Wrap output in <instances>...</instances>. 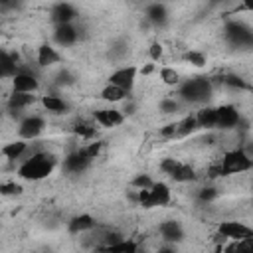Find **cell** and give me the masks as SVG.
<instances>
[{
    "mask_svg": "<svg viewBox=\"0 0 253 253\" xmlns=\"http://www.w3.org/2000/svg\"><path fill=\"white\" fill-rule=\"evenodd\" d=\"M215 115H217V123L215 126H221V128H231L239 123V113L235 107L231 105H223V107H217L215 109Z\"/></svg>",
    "mask_w": 253,
    "mask_h": 253,
    "instance_id": "30bf717a",
    "label": "cell"
},
{
    "mask_svg": "<svg viewBox=\"0 0 253 253\" xmlns=\"http://www.w3.org/2000/svg\"><path fill=\"white\" fill-rule=\"evenodd\" d=\"M32 103H34V95L32 93H18V91H14L10 95V99H8L10 111H20V109H24V107H28Z\"/></svg>",
    "mask_w": 253,
    "mask_h": 253,
    "instance_id": "44dd1931",
    "label": "cell"
},
{
    "mask_svg": "<svg viewBox=\"0 0 253 253\" xmlns=\"http://www.w3.org/2000/svg\"><path fill=\"white\" fill-rule=\"evenodd\" d=\"M99 253H101V251H99Z\"/></svg>",
    "mask_w": 253,
    "mask_h": 253,
    "instance_id": "ee69618b",
    "label": "cell"
},
{
    "mask_svg": "<svg viewBox=\"0 0 253 253\" xmlns=\"http://www.w3.org/2000/svg\"><path fill=\"white\" fill-rule=\"evenodd\" d=\"M134 188H138V190H148L154 182H152V178L148 176V174H138V176H134L132 178V182H130Z\"/></svg>",
    "mask_w": 253,
    "mask_h": 253,
    "instance_id": "4dcf8cb0",
    "label": "cell"
},
{
    "mask_svg": "<svg viewBox=\"0 0 253 253\" xmlns=\"http://www.w3.org/2000/svg\"><path fill=\"white\" fill-rule=\"evenodd\" d=\"M196 123H198V126H204V128H211V126H215V123H217L215 109H211V107L202 109V111L196 115Z\"/></svg>",
    "mask_w": 253,
    "mask_h": 253,
    "instance_id": "603a6c76",
    "label": "cell"
},
{
    "mask_svg": "<svg viewBox=\"0 0 253 253\" xmlns=\"http://www.w3.org/2000/svg\"><path fill=\"white\" fill-rule=\"evenodd\" d=\"M160 132H162V136H176V125H166Z\"/></svg>",
    "mask_w": 253,
    "mask_h": 253,
    "instance_id": "60d3db41",
    "label": "cell"
},
{
    "mask_svg": "<svg viewBox=\"0 0 253 253\" xmlns=\"http://www.w3.org/2000/svg\"><path fill=\"white\" fill-rule=\"evenodd\" d=\"M134 77H136V67L128 65V67H121V69L113 71L111 77H109V83L128 93L132 89V85H134Z\"/></svg>",
    "mask_w": 253,
    "mask_h": 253,
    "instance_id": "8992f818",
    "label": "cell"
},
{
    "mask_svg": "<svg viewBox=\"0 0 253 253\" xmlns=\"http://www.w3.org/2000/svg\"><path fill=\"white\" fill-rule=\"evenodd\" d=\"M160 79H162L166 85H178V83H180V75H178V71H174L172 67H162V69H160Z\"/></svg>",
    "mask_w": 253,
    "mask_h": 253,
    "instance_id": "f1b7e54d",
    "label": "cell"
},
{
    "mask_svg": "<svg viewBox=\"0 0 253 253\" xmlns=\"http://www.w3.org/2000/svg\"><path fill=\"white\" fill-rule=\"evenodd\" d=\"M221 81H223L227 87H233V89H247V83H245L239 75H225Z\"/></svg>",
    "mask_w": 253,
    "mask_h": 253,
    "instance_id": "1f68e13d",
    "label": "cell"
},
{
    "mask_svg": "<svg viewBox=\"0 0 253 253\" xmlns=\"http://www.w3.org/2000/svg\"><path fill=\"white\" fill-rule=\"evenodd\" d=\"M42 103H43V107L49 111V113H67V103L63 101V99H59V97H55V95H43L42 97Z\"/></svg>",
    "mask_w": 253,
    "mask_h": 253,
    "instance_id": "7402d4cb",
    "label": "cell"
},
{
    "mask_svg": "<svg viewBox=\"0 0 253 253\" xmlns=\"http://www.w3.org/2000/svg\"><path fill=\"white\" fill-rule=\"evenodd\" d=\"M148 53H150V57H152L154 61H158V59L162 57V45H160V43H152Z\"/></svg>",
    "mask_w": 253,
    "mask_h": 253,
    "instance_id": "ab89813d",
    "label": "cell"
},
{
    "mask_svg": "<svg viewBox=\"0 0 253 253\" xmlns=\"http://www.w3.org/2000/svg\"><path fill=\"white\" fill-rule=\"evenodd\" d=\"M95 225V219L89 215V213H81V215H75L71 221H69V231L71 233H81V231H87Z\"/></svg>",
    "mask_w": 253,
    "mask_h": 253,
    "instance_id": "ffe728a7",
    "label": "cell"
},
{
    "mask_svg": "<svg viewBox=\"0 0 253 253\" xmlns=\"http://www.w3.org/2000/svg\"><path fill=\"white\" fill-rule=\"evenodd\" d=\"M57 61H59V53H57L51 45H47V43L40 45V49H38V63H40L42 67L53 65V63H57Z\"/></svg>",
    "mask_w": 253,
    "mask_h": 253,
    "instance_id": "d6986e66",
    "label": "cell"
},
{
    "mask_svg": "<svg viewBox=\"0 0 253 253\" xmlns=\"http://www.w3.org/2000/svg\"><path fill=\"white\" fill-rule=\"evenodd\" d=\"M38 87H40V83L32 73H18L14 77V91H18V93H34V91H38Z\"/></svg>",
    "mask_w": 253,
    "mask_h": 253,
    "instance_id": "8fae6325",
    "label": "cell"
},
{
    "mask_svg": "<svg viewBox=\"0 0 253 253\" xmlns=\"http://www.w3.org/2000/svg\"><path fill=\"white\" fill-rule=\"evenodd\" d=\"M196 126H198L196 117H186L182 123L176 125V136H186V134H190Z\"/></svg>",
    "mask_w": 253,
    "mask_h": 253,
    "instance_id": "83f0119b",
    "label": "cell"
},
{
    "mask_svg": "<svg viewBox=\"0 0 253 253\" xmlns=\"http://www.w3.org/2000/svg\"><path fill=\"white\" fill-rule=\"evenodd\" d=\"M101 146H103V142H91V144H89L87 148H83V150H85V152H87V156H89V158L93 160V158H95V156L99 154Z\"/></svg>",
    "mask_w": 253,
    "mask_h": 253,
    "instance_id": "74e56055",
    "label": "cell"
},
{
    "mask_svg": "<svg viewBox=\"0 0 253 253\" xmlns=\"http://www.w3.org/2000/svg\"><path fill=\"white\" fill-rule=\"evenodd\" d=\"M184 59H186L188 63L196 65V67L206 65V55H204V53H200V51H186V53H184Z\"/></svg>",
    "mask_w": 253,
    "mask_h": 253,
    "instance_id": "f546056e",
    "label": "cell"
},
{
    "mask_svg": "<svg viewBox=\"0 0 253 253\" xmlns=\"http://www.w3.org/2000/svg\"><path fill=\"white\" fill-rule=\"evenodd\" d=\"M26 152H28V142H26V140H14V142H8V144L2 146V154H4L8 160L22 158Z\"/></svg>",
    "mask_w": 253,
    "mask_h": 253,
    "instance_id": "e0dca14e",
    "label": "cell"
},
{
    "mask_svg": "<svg viewBox=\"0 0 253 253\" xmlns=\"http://www.w3.org/2000/svg\"><path fill=\"white\" fill-rule=\"evenodd\" d=\"M16 55H10L8 51H0V77H16L18 75V63Z\"/></svg>",
    "mask_w": 253,
    "mask_h": 253,
    "instance_id": "9a60e30c",
    "label": "cell"
},
{
    "mask_svg": "<svg viewBox=\"0 0 253 253\" xmlns=\"http://www.w3.org/2000/svg\"><path fill=\"white\" fill-rule=\"evenodd\" d=\"M146 18H148L152 24L162 26V24L166 22V8H164V4H150V6L146 8Z\"/></svg>",
    "mask_w": 253,
    "mask_h": 253,
    "instance_id": "d4e9b609",
    "label": "cell"
},
{
    "mask_svg": "<svg viewBox=\"0 0 253 253\" xmlns=\"http://www.w3.org/2000/svg\"><path fill=\"white\" fill-rule=\"evenodd\" d=\"M180 95H182V99H186L190 103H204L211 95V81L206 77L188 79L180 85Z\"/></svg>",
    "mask_w": 253,
    "mask_h": 253,
    "instance_id": "7a4b0ae2",
    "label": "cell"
},
{
    "mask_svg": "<svg viewBox=\"0 0 253 253\" xmlns=\"http://www.w3.org/2000/svg\"><path fill=\"white\" fill-rule=\"evenodd\" d=\"M53 38L59 45H71L77 42V30L71 24H59L53 32Z\"/></svg>",
    "mask_w": 253,
    "mask_h": 253,
    "instance_id": "7c38bea8",
    "label": "cell"
},
{
    "mask_svg": "<svg viewBox=\"0 0 253 253\" xmlns=\"http://www.w3.org/2000/svg\"><path fill=\"white\" fill-rule=\"evenodd\" d=\"M51 16H53V20L57 22V26H59V24H69V22L75 18V8H73L71 4H67V2H59V4L53 6Z\"/></svg>",
    "mask_w": 253,
    "mask_h": 253,
    "instance_id": "2e32d148",
    "label": "cell"
},
{
    "mask_svg": "<svg viewBox=\"0 0 253 253\" xmlns=\"http://www.w3.org/2000/svg\"><path fill=\"white\" fill-rule=\"evenodd\" d=\"M160 233H162V237H164L168 243L182 241V237H184V231H182L180 223L174 221V219H168V221L160 223Z\"/></svg>",
    "mask_w": 253,
    "mask_h": 253,
    "instance_id": "5bb4252c",
    "label": "cell"
},
{
    "mask_svg": "<svg viewBox=\"0 0 253 253\" xmlns=\"http://www.w3.org/2000/svg\"><path fill=\"white\" fill-rule=\"evenodd\" d=\"M178 164H180V162H178L176 158H164V160L160 162V170H162V172H166V174L170 176V174L178 168Z\"/></svg>",
    "mask_w": 253,
    "mask_h": 253,
    "instance_id": "e575fe53",
    "label": "cell"
},
{
    "mask_svg": "<svg viewBox=\"0 0 253 253\" xmlns=\"http://www.w3.org/2000/svg\"><path fill=\"white\" fill-rule=\"evenodd\" d=\"M223 251H225V253H253V237L235 239V241H231Z\"/></svg>",
    "mask_w": 253,
    "mask_h": 253,
    "instance_id": "cb8c5ba5",
    "label": "cell"
},
{
    "mask_svg": "<svg viewBox=\"0 0 253 253\" xmlns=\"http://www.w3.org/2000/svg\"><path fill=\"white\" fill-rule=\"evenodd\" d=\"M170 202V188L164 182H154L148 188V208L166 206Z\"/></svg>",
    "mask_w": 253,
    "mask_h": 253,
    "instance_id": "9c48e42d",
    "label": "cell"
},
{
    "mask_svg": "<svg viewBox=\"0 0 253 253\" xmlns=\"http://www.w3.org/2000/svg\"><path fill=\"white\" fill-rule=\"evenodd\" d=\"M123 113L121 111H115V109H101V111H95V121L103 126H117L123 123Z\"/></svg>",
    "mask_w": 253,
    "mask_h": 253,
    "instance_id": "4fadbf2b",
    "label": "cell"
},
{
    "mask_svg": "<svg viewBox=\"0 0 253 253\" xmlns=\"http://www.w3.org/2000/svg\"><path fill=\"white\" fill-rule=\"evenodd\" d=\"M152 69H154L152 63H148V65H144V67L140 69V73H142V75H148V73H152Z\"/></svg>",
    "mask_w": 253,
    "mask_h": 253,
    "instance_id": "b9f144b4",
    "label": "cell"
},
{
    "mask_svg": "<svg viewBox=\"0 0 253 253\" xmlns=\"http://www.w3.org/2000/svg\"><path fill=\"white\" fill-rule=\"evenodd\" d=\"M43 126H45V121L42 117H28L20 123V128H18L20 138L22 140H34L42 134Z\"/></svg>",
    "mask_w": 253,
    "mask_h": 253,
    "instance_id": "52a82bcc",
    "label": "cell"
},
{
    "mask_svg": "<svg viewBox=\"0 0 253 253\" xmlns=\"http://www.w3.org/2000/svg\"><path fill=\"white\" fill-rule=\"evenodd\" d=\"M219 235L235 241V239H245V237H253V229L241 221H221L219 223Z\"/></svg>",
    "mask_w": 253,
    "mask_h": 253,
    "instance_id": "277c9868",
    "label": "cell"
},
{
    "mask_svg": "<svg viewBox=\"0 0 253 253\" xmlns=\"http://www.w3.org/2000/svg\"><path fill=\"white\" fill-rule=\"evenodd\" d=\"M89 164H91V158L87 156V152H85L83 148L71 152V154L63 160V168H65V172H69V174H79V172H83Z\"/></svg>",
    "mask_w": 253,
    "mask_h": 253,
    "instance_id": "ba28073f",
    "label": "cell"
},
{
    "mask_svg": "<svg viewBox=\"0 0 253 253\" xmlns=\"http://www.w3.org/2000/svg\"><path fill=\"white\" fill-rule=\"evenodd\" d=\"M101 97L105 99V101H111V103H117V101H123L125 97H126V91H123V89H119V87H115V85H107L103 91H101Z\"/></svg>",
    "mask_w": 253,
    "mask_h": 253,
    "instance_id": "4316f807",
    "label": "cell"
},
{
    "mask_svg": "<svg viewBox=\"0 0 253 253\" xmlns=\"http://www.w3.org/2000/svg\"><path fill=\"white\" fill-rule=\"evenodd\" d=\"M0 194H4V196H18V194H22V186L16 184V182L0 184Z\"/></svg>",
    "mask_w": 253,
    "mask_h": 253,
    "instance_id": "836d02e7",
    "label": "cell"
},
{
    "mask_svg": "<svg viewBox=\"0 0 253 253\" xmlns=\"http://www.w3.org/2000/svg\"><path fill=\"white\" fill-rule=\"evenodd\" d=\"M170 178H174L176 182H192L196 180V170L188 164H178V168L170 174Z\"/></svg>",
    "mask_w": 253,
    "mask_h": 253,
    "instance_id": "484cf974",
    "label": "cell"
},
{
    "mask_svg": "<svg viewBox=\"0 0 253 253\" xmlns=\"http://www.w3.org/2000/svg\"><path fill=\"white\" fill-rule=\"evenodd\" d=\"M55 168V156L49 152H34L30 158H26L20 168L18 174L26 180H42L45 176H49Z\"/></svg>",
    "mask_w": 253,
    "mask_h": 253,
    "instance_id": "6da1fadb",
    "label": "cell"
},
{
    "mask_svg": "<svg viewBox=\"0 0 253 253\" xmlns=\"http://www.w3.org/2000/svg\"><path fill=\"white\" fill-rule=\"evenodd\" d=\"M158 253H174V249H172V247H162Z\"/></svg>",
    "mask_w": 253,
    "mask_h": 253,
    "instance_id": "7bdbcfd3",
    "label": "cell"
},
{
    "mask_svg": "<svg viewBox=\"0 0 253 253\" xmlns=\"http://www.w3.org/2000/svg\"><path fill=\"white\" fill-rule=\"evenodd\" d=\"M198 198H200L202 202H211V200L217 198V190H215V188H202L200 194H198Z\"/></svg>",
    "mask_w": 253,
    "mask_h": 253,
    "instance_id": "d590c367",
    "label": "cell"
},
{
    "mask_svg": "<svg viewBox=\"0 0 253 253\" xmlns=\"http://www.w3.org/2000/svg\"><path fill=\"white\" fill-rule=\"evenodd\" d=\"M57 83L59 85H69V83H73V75L69 71H59L57 73Z\"/></svg>",
    "mask_w": 253,
    "mask_h": 253,
    "instance_id": "f35d334b",
    "label": "cell"
},
{
    "mask_svg": "<svg viewBox=\"0 0 253 253\" xmlns=\"http://www.w3.org/2000/svg\"><path fill=\"white\" fill-rule=\"evenodd\" d=\"M225 36H227V40H229L231 43H235V45H251V42H253V36H251V32H249V28H245V26L239 24V22H227V26H225Z\"/></svg>",
    "mask_w": 253,
    "mask_h": 253,
    "instance_id": "5b68a950",
    "label": "cell"
},
{
    "mask_svg": "<svg viewBox=\"0 0 253 253\" xmlns=\"http://www.w3.org/2000/svg\"><path fill=\"white\" fill-rule=\"evenodd\" d=\"M136 249H138L136 241H132V239H121L117 243L105 245L101 249V253H136Z\"/></svg>",
    "mask_w": 253,
    "mask_h": 253,
    "instance_id": "ac0fdd59",
    "label": "cell"
},
{
    "mask_svg": "<svg viewBox=\"0 0 253 253\" xmlns=\"http://www.w3.org/2000/svg\"><path fill=\"white\" fill-rule=\"evenodd\" d=\"M73 132L83 136V138H93L95 136V126H89V125H83V123H77L73 126Z\"/></svg>",
    "mask_w": 253,
    "mask_h": 253,
    "instance_id": "d6a6232c",
    "label": "cell"
},
{
    "mask_svg": "<svg viewBox=\"0 0 253 253\" xmlns=\"http://www.w3.org/2000/svg\"><path fill=\"white\" fill-rule=\"evenodd\" d=\"M253 166V160L251 156L237 148V150H229L223 158H221V164H219V170H221V176L225 174H239V172H245Z\"/></svg>",
    "mask_w": 253,
    "mask_h": 253,
    "instance_id": "3957f363",
    "label": "cell"
},
{
    "mask_svg": "<svg viewBox=\"0 0 253 253\" xmlns=\"http://www.w3.org/2000/svg\"><path fill=\"white\" fill-rule=\"evenodd\" d=\"M160 111H162V113H176V111H178V103H176L174 99H164V101L160 103Z\"/></svg>",
    "mask_w": 253,
    "mask_h": 253,
    "instance_id": "8d00e7d4",
    "label": "cell"
}]
</instances>
